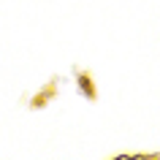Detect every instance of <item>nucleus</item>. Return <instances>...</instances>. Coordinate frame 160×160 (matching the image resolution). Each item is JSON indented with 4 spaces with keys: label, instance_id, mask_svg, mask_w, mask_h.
<instances>
[]
</instances>
